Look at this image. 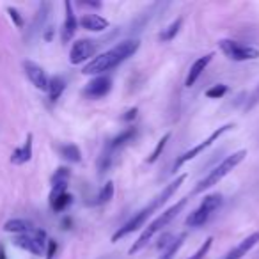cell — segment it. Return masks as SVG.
I'll return each instance as SVG.
<instances>
[{"label":"cell","mask_w":259,"mask_h":259,"mask_svg":"<svg viewBox=\"0 0 259 259\" xmlns=\"http://www.w3.org/2000/svg\"><path fill=\"white\" fill-rule=\"evenodd\" d=\"M185 180H187V174H181V176H178L174 181H170V183L167 185V187L162 190V194L156 195V197L153 199V201L149 202V204L146 206V208H142L139 213H135V215L132 217V219H130L128 222L124 224V226H121L117 231H115L114 236H112V241L121 240V238H124V236H128V234H132L134 231H137V229H141V227H144L149 217H151L153 213H155L158 208H162V206L165 204V202L169 201V199L172 197V195L176 194L178 190H180V187L183 185Z\"/></svg>","instance_id":"6da1fadb"},{"label":"cell","mask_w":259,"mask_h":259,"mask_svg":"<svg viewBox=\"0 0 259 259\" xmlns=\"http://www.w3.org/2000/svg\"><path fill=\"white\" fill-rule=\"evenodd\" d=\"M139 47H141V43H139L137 39L121 41V43H117L114 48L107 50L105 54L91 59V61L83 66L82 73L83 75H93V76L105 75L107 71H110V69H114L115 66H119L121 62H124L126 59L132 57V55L139 50Z\"/></svg>","instance_id":"7a4b0ae2"},{"label":"cell","mask_w":259,"mask_h":259,"mask_svg":"<svg viewBox=\"0 0 259 259\" xmlns=\"http://www.w3.org/2000/svg\"><path fill=\"white\" fill-rule=\"evenodd\" d=\"M188 199L183 197L181 201H178L176 204H172L169 209H165L163 213H160L158 219H155L151 224H149L148 227H146L144 231H142V234L137 238V241H135L132 247H130V254H137L139 250H142V248L146 247V245L149 243V241L153 240V236H155L156 233H160L162 229H165L167 226H169L170 222H172L174 219H176L178 215H180L181 211H183V208L187 206Z\"/></svg>","instance_id":"3957f363"},{"label":"cell","mask_w":259,"mask_h":259,"mask_svg":"<svg viewBox=\"0 0 259 259\" xmlns=\"http://www.w3.org/2000/svg\"><path fill=\"white\" fill-rule=\"evenodd\" d=\"M245 156H247V151H245V149H240V151L226 156V158H224L222 162L215 167V169L209 170L208 176H204L197 185H195V188H194V192H192V194H202V192L208 190V188L219 185V181H222L224 178L231 172V170H234L241 162H243Z\"/></svg>","instance_id":"277c9868"},{"label":"cell","mask_w":259,"mask_h":259,"mask_svg":"<svg viewBox=\"0 0 259 259\" xmlns=\"http://www.w3.org/2000/svg\"><path fill=\"white\" fill-rule=\"evenodd\" d=\"M135 135H137V128H135V126H130V128L122 130L117 137H114L107 146H105L103 153H101L100 160H98V169H100V172H107V170L110 169L117 151H121L128 142L134 141Z\"/></svg>","instance_id":"5b68a950"},{"label":"cell","mask_w":259,"mask_h":259,"mask_svg":"<svg viewBox=\"0 0 259 259\" xmlns=\"http://www.w3.org/2000/svg\"><path fill=\"white\" fill-rule=\"evenodd\" d=\"M220 206H222V195H220V194L206 195L204 201L201 202V206H199L197 209H194V211H192L190 215L187 217L185 224H187L188 227H201V226H204V224L209 220V217H211L213 213H215L217 209L220 208Z\"/></svg>","instance_id":"8992f818"},{"label":"cell","mask_w":259,"mask_h":259,"mask_svg":"<svg viewBox=\"0 0 259 259\" xmlns=\"http://www.w3.org/2000/svg\"><path fill=\"white\" fill-rule=\"evenodd\" d=\"M219 47L227 59L236 61V62L254 61V59L259 57V50L255 47L243 45V43H240V41H234V39H220Z\"/></svg>","instance_id":"52a82bcc"},{"label":"cell","mask_w":259,"mask_h":259,"mask_svg":"<svg viewBox=\"0 0 259 259\" xmlns=\"http://www.w3.org/2000/svg\"><path fill=\"white\" fill-rule=\"evenodd\" d=\"M13 243L34 255H43L45 243H47V233H45L43 229H37L36 227V229L27 234H16V236L13 238Z\"/></svg>","instance_id":"ba28073f"},{"label":"cell","mask_w":259,"mask_h":259,"mask_svg":"<svg viewBox=\"0 0 259 259\" xmlns=\"http://www.w3.org/2000/svg\"><path fill=\"white\" fill-rule=\"evenodd\" d=\"M231 128H234V124H231V122H229V124H224V126H220L219 130H215V132H213V134L209 135V137L206 139V141H202L201 144L194 146V148H192V149H188V151H185L183 155H181L180 158H178L176 162H174V167H172V169H174V170L181 169V167H183L185 163H187V162H190V160H194L195 156H199V155H201V153L204 151V149H208L209 146L213 144V142H215V141H219V139L222 137L224 134H227V132H229Z\"/></svg>","instance_id":"9c48e42d"},{"label":"cell","mask_w":259,"mask_h":259,"mask_svg":"<svg viewBox=\"0 0 259 259\" xmlns=\"http://www.w3.org/2000/svg\"><path fill=\"white\" fill-rule=\"evenodd\" d=\"M96 41L93 39H78L73 43L71 50H69V62L71 64H82V62L89 61L96 54Z\"/></svg>","instance_id":"30bf717a"},{"label":"cell","mask_w":259,"mask_h":259,"mask_svg":"<svg viewBox=\"0 0 259 259\" xmlns=\"http://www.w3.org/2000/svg\"><path fill=\"white\" fill-rule=\"evenodd\" d=\"M112 89V78L108 75H100L94 76L85 87H83V96L89 98V100H100L105 98Z\"/></svg>","instance_id":"8fae6325"},{"label":"cell","mask_w":259,"mask_h":259,"mask_svg":"<svg viewBox=\"0 0 259 259\" xmlns=\"http://www.w3.org/2000/svg\"><path fill=\"white\" fill-rule=\"evenodd\" d=\"M23 71H25L27 78L32 82V85L36 87V89L45 91V93H47L48 91V80L50 78H48L47 71H45L39 64H36V62H32V61H23Z\"/></svg>","instance_id":"7c38bea8"},{"label":"cell","mask_w":259,"mask_h":259,"mask_svg":"<svg viewBox=\"0 0 259 259\" xmlns=\"http://www.w3.org/2000/svg\"><path fill=\"white\" fill-rule=\"evenodd\" d=\"M73 202V195L68 194V185H61V187H52L50 194V208L55 213L64 211L69 204Z\"/></svg>","instance_id":"4fadbf2b"},{"label":"cell","mask_w":259,"mask_h":259,"mask_svg":"<svg viewBox=\"0 0 259 259\" xmlns=\"http://www.w3.org/2000/svg\"><path fill=\"white\" fill-rule=\"evenodd\" d=\"M64 9H66V18H64V23H62L61 37H62V43H69V41L73 39V36L76 34L78 20H76L75 13H73V4L69 2V0L64 2Z\"/></svg>","instance_id":"5bb4252c"},{"label":"cell","mask_w":259,"mask_h":259,"mask_svg":"<svg viewBox=\"0 0 259 259\" xmlns=\"http://www.w3.org/2000/svg\"><path fill=\"white\" fill-rule=\"evenodd\" d=\"M257 243H259V231L257 233H252L250 236H247L245 240H241L224 259H243V255H247Z\"/></svg>","instance_id":"9a60e30c"},{"label":"cell","mask_w":259,"mask_h":259,"mask_svg":"<svg viewBox=\"0 0 259 259\" xmlns=\"http://www.w3.org/2000/svg\"><path fill=\"white\" fill-rule=\"evenodd\" d=\"M213 52H209V54H206V55H202V57H199L197 61L192 64V68H190V71H188V75H187V80H185V85L187 87H192L195 82L199 80V76L202 75V71H204L206 68H208V64L211 62V59H213Z\"/></svg>","instance_id":"2e32d148"},{"label":"cell","mask_w":259,"mask_h":259,"mask_svg":"<svg viewBox=\"0 0 259 259\" xmlns=\"http://www.w3.org/2000/svg\"><path fill=\"white\" fill-rule=\"evenodd\" d=\"M32 141H34L32 134H29L25 139V142L11 153L13 165H23V163L30 162V158H32Z\"/></svg>","instance_id":"e0dca14e"},{"label":"cell","mask_w":259,"mask_h":259,"mask_svg":"<svg viewBox=\"0 0 259 259\" xmlns=\"http://www.w3.org/2000/svg\"><path fill=\"white\" fill-rule=\"evenodd\" d=\"M78 23L83 27L85 30H91V32H101V30H107L110 27V22L107 18L100 15H94V13H89V15H83L82 18L78 20Z\"/></svg>","instance_id":"ac0fdd59"},{"label":"cell","mask_w":259,"mask_h":259,"mask_svg":"<svg viewBox=\"0 0 259 259\" xmlns=\"http://www.w3.org/2000/svg\"><path fill=\"white\" fill-rule=\"evenodd\" d=\"M36 229V226H34L30 220L27 219H11L8 220V222L4 224V231L6 233H15V234H27L30 233V231Z\"/></svg>","instance_id":"d6986e66"},{"label":"cell","mask_w":259,"mask_h":259,"mask_svg":"<svg viewBox=\"0 0 259 259\" xmlns=\"http://www.w3.org/2000/svg\"><path fill=\"white\" fill-rule=\"evenodd\" d=\"M185 240H187V233H181V234H178V236L174 238V240L170 241V243L167 245L165 248H163L162 255H160L158 259H174V255H176L178 252H180V248L183 247Z\"/></svg>","instance_id":"ffe728a7"},{"label":"cell","mask_w":259,"mask_h":259,"mask_svg":"<svg viewBox=\"0 0 259 259\" xmlns=\"http://www.w3.org/2000/svg\"><path fill=\"white\" fill-rule=\"evenodd\" d=\"M66 89V80L62 78V76H52L50 80H48V96H50L52 101H57L59 98H61V94L64 93Z\"/></svg>","instance_id":"44dd1931"},{"label":"cell","mask_w":259,"mask_h":259,"mask_svg":"<svg viewBox=\"0 0 259 259\" xmlns=\"http://www.w3.org/2000/svg\"><path fill=\"white\" fill-rule=\"evenodd\" d=\"M59 153H61L62 158L68 160V162H71V163H80V162H82V153H80L78 146H75V144L59 146Z\"/></svg>","instance_id":"7402d4cb"},{"label":"cell","mask_w":259,"mask_h":259,"mask_svg":"<svg viewBox=\"0 0 259 259\" xmlns=\"http://www.w3.org/2000/svg\"><path fill=\"white\" fill-rule=\"evenodd\" d=\"M181 25H183V18H176L172 23H169V25L165 27V29L160 32V41L162 43H167V41H172L174 37L178 36V32H180Z\"/></svg>","instance_id":"603a6c76"},{"label":"cell","mask_w":259,"mask_h":259,"mask_svg":"<svg viewBox=\"0 0 259 259\" xmlns=\"http://www.w3.org/2000/svg\"><path fill=\"white\" fill-rule=\"evenodd\" d=\"M71 172H69L68 167H59L55 170V174L52 176V187H61V185H68Z\"/></svg>","instance_id":"cb8c5ba5"},{"label":"cell","mask_w":259,"mask_h":259,"mask_svg":"<svg viewBox=\"0 0 259 259\" xmlns=\"http://www.w3.org/2000/svg\"><path fill=\"white\" fill-rule=\"evenodd\" d=\"M112 195H114V183H112V181H107V183L103 185V188L100 190V194H98L94 204H105V202L110 201Z\"/></svg>","instance_id":"d4e9b609"},{"label":"cell","mask_w":259,"mask_h":259,"mask_svg":"<svg viewBox=\"0 0 259 259\" xmlns=\"http://www.w3.org/2000/svg\"><path fill=\"white\" fill-rule=\"evenodd\" d=\"M169 139H170V134H165V135H163L162 139H160L158 142H156V148L153 149L151 156H149V158H148V162H149V163H155L156 160L160 158V155H162V151H163V149H165V146H167V141H169Z\"/></svg>","instance_id":"484cf974"},{"label":"cell","mask_w":259,"mask_h":259,"mask_svg":"<svg viewBox=\"0 0 259 259\" xmlns=\"http://www.w3.org/2000/svg\"><path fill=\"white\" fill-rule=\"evenodd\" d=\"M227 91H229V87H227L226 83H217V85L209 87V89L206 91V96H208L209 100H219V98H222Z\"/></svg>","instance_id":"4316f807"},{"label":"cell","mask_w":259,"mask_h":259,"mask_svg":"<svg viewBox=\"0 0 259 259\" xmlns=\"http://www.w3.org/2000/svg\"><path fill=\"white\" fill-rule=\"evenodd\" d=\"M211 245H213V238H206V241L197 248V252L194 255H190V259H204L206 254L209 252V248H211Z\"/></svg>","instance_id":"83f0119b"},{"label":"cell","mask_w":259,"mask_h":259,"mask_svg":"<svg viewBox=\"0 0 259 259\" xmlns=\"http://www.w3.org/2000/svg\"><path fill=\"white\" fill-rule=\"evenodd\" d=\"M8 13H9V16H11L13 22H15V25L18 27V29H22V27H23V18H22V15L18 13V9L8 8Z\"/></svg>","instance_id":"f1b7e54d"},{"label":"cell","mask_w":259,"mask_h":259,"mask_svg":"<svg viewBox=\"0 0 259 259\" xmlns=\"http://www.w3.org/2000/svg\"><path fill=\"white\" fill-rule=\"evenodd\" d=\"M137 112H139V108H137V107H134V108H128V110H126L124 114L121 115V121H124V122L134 121V119L137 117Z\"/></svg>","instance_id":"f546056e"},{"label":"cell","mask_w":259,"mask_h":259,"mask_svg":"<svg viewBox=\"0 0 259 259\" xmlns=\"http://www.w3.org/2000/svg\"><path fill=\"white\" fill-rule=\"evenodd\" d=\"M57 252V241L55 240H48V252H47V257L52 259Z\"/></svg>","instance_id":"4dcf8cb0"},{"label":"cell","mask_w":259,"mask_h":259,"mask_svg":"<svg viewBox=\"0 0 259 259\" xmlns=\"http://www.w3.org/2000/svg\"><path fill=\"white\" fill-rule=\"evenodd\" d=\"M0 259H8V254H6V248L0 245Z\"/></svg>","instance_id":"1f68e13d"}]
</instances>
